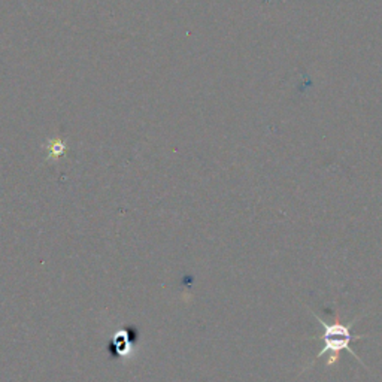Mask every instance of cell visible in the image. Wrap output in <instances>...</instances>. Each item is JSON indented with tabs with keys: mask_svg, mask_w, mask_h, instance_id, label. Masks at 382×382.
<instances>
[{
	"mask_svg": "<svg viewBox=\"0 0 382 382\" xmlns=\"http://www.w3.org/2000/svg\"><path fill=\"white\" fill-rule=\"evenodd\" d=\"M311 314L317 318L320 327L323 328V334L320 336H314L311 337L312 340H321L323 342V348L320 350V353L315 355L314 361L311 363V366L315 364L317 360H320L323 355L328 354V360L326 361V366H336L340 360V353L342 351H348L361 366H364V363L361 361V358L354 353V350L350 347L351 342H355V340H360V339H364L366 336H354L351 333V328L354 327V324L363 317H355L353 321L350 323H342L340 320V315L339 312H336V318H334V323H326L323 321L314 311H311ZM366 367V366H364Z\"/></svg>",
	"mask_w": 382,
	"mask_h": 382,
	"instance_id": "1",
	"label": "cell"
}]
</instances>
